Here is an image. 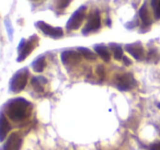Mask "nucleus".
I'll return each instance as SVG.
<instances>
[{
    "label": "nucleus",
    "instance_id": "f257e3e1",
    "mask_svg": "<svg viewBox=\"0 0 160 150\" xmlns=\"http://www.w3.org/2000/svg\"><path fill=\"white\" fill-rule=\"evenodd\" d=\"M32 105L24 99H13L6 106V114L13 122H22L30 115Z\"/></svg>",
    "mask_w": 160,
    "mask_h": 150
},
{
    "label": "nucleus",
    "instance_id": "f03ea898",
    "mask_svg": "<svg viewBox=\"0 0 160 150\" xmlns=\"http://www.w3.org/2000/svg\"><path fill=\"white\" fill-rule=\"evenodd\" d=\"M29 78V70L27 68L18 71L16 75L12 77L11 82H10V90L14 93L21 92L25 88Z\"/></svg>",
    "mask_w": 160,
    "mask_h": 150
},
{
    "label": "nucleus",
    "instance_id": "7ed1b4c3",
    "mask_svg": "<svg viewBox=\"0 0 160 150\" xmlns=\"http://www.w3.org/2000/svg\"><path fill=\"white\" fill-rule=\"evenodd\" d=\"M38 45V36L33 35L29 38L28 41L22 40L20 46H19V57L18 62H22L30 54L32 53L34 48Z\"/></svg>",
    "mask_w": 160,
    "mask_h": 150
},
{
    "label": "nucleus",
    "instance_id": "20e7f679",
    "mask_svg": "<svg viewBox=\"0 0 160 150\" xmlns=\"http://www.w3.org/2000/svg\"><path fill=\"white\" fill-rule=\"evenodd\" d=\"M86 14H87V7H86V6L80 7L68 20L67 25H66L67 30H69V31H75V30L79 29V27L82 24L83 20H85Z\"/></svg>",
    "mask_w": 160,
    "mask_h": 150
},
{
    "label": "nucleus",
    "instance_id": "39448f33",
    "mask_svg": "<svg viewBox=\"0 0 160 150\" xmlns=\"http://www.w3.org/2000/svg\"><path fill=\"white\" fill-rule=\"evenodd\" d=\"M36 28L40 29L45 35L49 36V38H60L64 35V31H62V28H54L52 25L47 24L46 22H43V21H38L35 23Z\"/></svg>",
    "mask_w": 160,
    "mask_h": 150
},
{
    "label": "nucleus",
    "instance_id": "423d86ee",
    "mask_svg": "<svg viewBox=\"0 0 160 150\" xmlns=\"http://www.w3.org/2000/svg\"><path fill=\"white\" fill-rule=\"evenodd\" d=\"M100 27H101L100 13H99V11H94V12H92L89 16V18H88L87 23H86L85 28H83V30H82V33L85 34V35H87V34H90V33H92V32L99 30Z\"/></svg>",
    "mask_w": 160,
    "mask_h": 150
},
{
    "label": "nucleus",
    "instance_id": "0eeeda50",
    "mask_svg": "<svg viewBox=\"0 0 160 150\" xmlns=\"http://www.w3.org/2000/svg\"><path fill=\"white\" fill-rule=\"evenodd\" d=\"M116 87L122 91H128L136 84L133 76L131 73H124V75H118L116 77Z\"/></svg>",
    "mask_w": 160,
    "mask_h": 150
},
{
    "label": "nucleus",
    "instance_id": "6e6552de",
    "mask_svg": "<svg viewBox=\"0 0 160 150\" xmlns=\"http://www.w3.org/2000/svg\"><path fill=\"white\" fill-rule=\"evenodd\" d=\"M81 57L82 56L78 51H65L60 55V59H62V64L66 66H73V65L79 64Z\"/></svg>",
    "mask_w": 160,
    "mask_h": 150
},
{
    "label": "nucleus",
    "instance_id": "1a4fd4ad",
    "mask_svg": "<svg viewBox=\"0 0 160 150\" xmlns=\"http://www.w3.org/2000/svg\"><path fill=\"white\" fill-rule=\"evenodd\" d=\"M21 145H22V139L20 135L18 132H12L3 145L2 150H20Z\"/></svg>",
    "mask_w": 160,
    "mask_h": 150
},
{
    "label": "nucleus",
    "instance_id": "9d476101",
    "mask_svg": "<svg viewBox=\"0 0 160 150\" xmlns=\"http://www.w3.org/2000/svg\"><path fill=\"white\" fill-rule=\"evenodd\" d=\"M125 49L128 54H131L136 60H142L145 57V52L142 48V45L140 43L135 44H128L125 46Z\"/></svg>",
    "mask_w": 160,
    "mask_h": 150
},
{
    "label": "nucleus",
    "instance_id": "9b49d317",
    "mask_svg": "<svg viewBox=\"0 0 160 150\" xmlns=\"http://www.w3.org/2000/svg\"><path fill=\"white\" fill-rule=\"evenodd\" d=\"M139 17L142 22V25H145V27H150L151 19H150V14H149V11H148V8H147V3H144V5L142 6V8L139 9Z\"/></svg>",
    "mask_w": 160,
    "mask_h": 150
},
{
    "label": "nucleus",
    "instance_id": "f8f14e48",
    "mask_svg": "<svg viewBox=\"0 0 160 150\" xmlns=\"http://www.w3.org/2000/svg\"><path fill=\"white\" fill-rule=\"evenodd\" d=\"M94 51H96V53L98 54L104 62H110V59H111V53H110V51L108 49L107 46H104V45H96V46H94Z\"/></svg>",
    "mask_w": 160,
    "mask_h": 150
},
{
    "label": "nucleus",
    "instance_id": "ddd939ff",
    "mask_svg": "<svg viewBox=\"0 0 160 150\" xmlns=\"http://www.w3.org/2000/svg\"><path fill=\"white\" fill-rule=\"evenodd\" d=\"M0 124H1V125H0V127H1V140H5L6 136H7V134L10 130L9 122H8V119L5 114L1 115V123Z\"/></svg>",
    "mask_w": 160,
    "mask_h": 150
},
{
    "label": "nucleus",
    "instance_id": "4468645a",
    "mask_svg": "<svg viewBox=\"0 0 160 150\" xmlns=\"http://www.w3.org/2000/svg\"><path fill=\"white\" fill-rule=\"evenodd\" d=\"M110 48H111V51H112V54H113V56H114V58H115L116 60H121V59H123V48L120 46V45H118V44H110Z\"/></svg>",
    "mask_w": 160,
    "mask_h": 150
},
{
    "label": "nucleus",
    "instance_id": "2eb2a0df",
    "mask_svg": "<svg viewBox=\"0 0 160 150\" xmlns=\"http://www.w3.org/2000/svg\"><path fill=\"white\" fill-rule=\"evenodd\" d=\"M45 66H46V62H45V57H38L35 62H33V69L35 72H42L44 70Z\"/></svg>",
    "mask_w": 160,
    "mask_h": 150
},
{
    "label": "nucleus",
    "instance_id": "dca6fc26",
    "mask_svg": "<svg viewBox=\"0 0 160 150\" xmlns=\"http://www.w3.org/2000/svg\"><path fill=\"white\" fill-rule=\"evenodd\" d=\"M78 52L81 54L82 57H85L86 59H88V60H96L97 59L96 54L88 48H85V47H79V48H78Z\"/></svg>",
    "mask_w": 160,
    "mask_h": 150
},
{
    "label": "nucleus",
    "instance_id": "f3484780",
    "mask_svg": "<svg viewBox=\"0 0 160 150\" xmlns=\"http://www.w3.org/2000/svg\"><path fill=\"white\" fill-rule=\"evenodd\" d=\"M46 83V79L45 78H42V77H34L32 79V86L34 87L36 91H43V84Z\"/></svg>",
    "mask_w": 160,
    "mask_h": 150
},
{
    "label": "nucleus",
    "instance_id": "a211bd4d",
    "mask_svg": "<svg viewBox=\"0 0 160 150\" xmlns=\"http://www.w3.org/2000/svg\"><path fill=\"white\" fill-rule=\"evenodd\" d=\"M69 2H70V0H57V8L58 9H66L68 7Z\"/></svg>",
    "mask_w": 160,
    "mask_h": 150
},
{
    "label": "nucleus",
    "instance_id": "6ab92c4d",
    "mask_svg": "<svg viewBox=\"0 0 160 150\" xmlns=\"http://www.w3.org/2000/svg\"><path fill=\"white\" fill-rule=\"evenodd\" d=\"M97 73H98V76L101 79H103V77H104V68H103V66H98V68H97Z\"/></svg>",
    "mask_w": 160,
    "mask_h": 150
},
{
    "label": "nucleus",
    "instance_id": "aec40b11",
    "mask_svg": "<svg viewBox=\"0 0 160 150\" xmlns=\"http://www.w3.org/2000/svg\"><path fill=\"white\" fill-rule=\"evenodd\" d=\"M155 18L160 19V1L158 2L157 7L155 8Z\"/></svg>",
    "mask_w": 160,
    "mask_h": 150
},
{
    "label": "nucleus",
    "instance_id": "412c9836",
    "mask_svg": "<svg viewBox=\"0 0 160 150\" xmlns=\"http://www.w3.org/2000/svg\"><path fill=\"white\" fill-rule=\"evenodd\" d=\"M150 150H160V141H157V142L152 143L150 146Z\"/></svg>",
    "mask_w": 160,
    "mask_h": 150
},
{
    "label": "nucleus",
    "instance_id": "4be33fe9",
    "mask_svg": "<svg viewBox=\"0 0 160 150\" xmlns=\"http://www.w3.org/2000/svg\"><path fill=\"white\" fill-rule=\"evenodd\" d=\"M123 62H125V65H126V66H129V65H132V62L126 57V56H124V57H123Z\"/></svg>",
    "mask_w": 160,
    "mask_h": 150
},
{
    "label": "nucleus",
    "instance_id": "5701e85b",
    "mask_svg": "<svg viewBox=\"0 0 160 150\" xmlns=\"http://www.w3.org/2000/svg\"><path fill=\"white\" fill-rule=\"evenodd\" d=\"M159 1H160V0H151V6H152L153 9L157 7V5H158V2H159Z\"/></svg>",
    "mask_w": 160,
    "mask_h": 150
},
{
    "label": "nucleus",
    "instance_id": "b1692460",
    "mask_svg": "<svg viewBox=\"0 0 160 150\" xmlns=\"http://www.w3.org/2000/svg\"><path fill=\"white\" fill-rule=\"evenodd\" d=\"M158 108H160V103H158Z\"/></svg>",
    "mask_w": 160,
    "mask_h": 150
}]
</instances>
